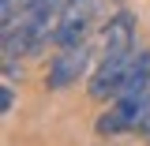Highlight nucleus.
<instances>
[{
    "instance_id": "9b49d317",
    "label": "nucleus",
    "mask_w": 150,
    "mask_h": 146,
    "mask_svg": "<svg viewBox=\"0 0 150 146\" xmlns=\"http://www.w3.org/2000/svg\"><path fill=\"white\" fill-rule=\"evenodd\" d=\"M146 109H150V90H146Z\"/></svg>"
},
{
    "instance_id": "6e6552de",
    "label": "nucleus",
    "mask_w": 150,
    "mask_h": 146,
    "mask_svg": "<svg viewBox=\"0 0 150 146\" xmlns=\"http://www.w3.org/2000/svg\"><path fill=\"white\" fill-rule=\"evenodd\" d=\"M64 4H68V0H26L23 8H30V11H38V15H60Z\"/></svg>"
},
{
    "instance_id": "39448f33",
    "label": "nucleus",
    "mask_w": 150,
    "mask_h": 146,
    "mask_svg": "<svg viewBox=\"0 0 150 146\" xmlns=\"http://www.w3.org/2000/svg\"><path fill=\"white\" fill-rule=\"evenodd\" d=\"M150 90V53H131V64L124 71V83H120V94L116 97H146Z\"/></svg>"
},
{
    "instance_id": "20e7f679",
    "label": "nucleus",
    "mask_w": 150,
    "mask_h": 146,
    "mask_svg": "<svg viewBox=\"0 0 150 146\" xmlns=\"http://www.w3.org/2000/svg\"><path fill=\"white\" fill-rule=\"evenodd\" d=\"M128 64H131V53H128V56H105L101 68H98L94 79H90V94H94V97H116Z\"/></svg>"
},
{
    "instance_id": "9d476101",
    "label": "nucleus",
    "mask_w": 150,
    "mask_h": 146,
    "mask_svg": "<svg viewBox=\"0 0 150 146\" xmlns=\"http://www.w3.org/2000/svg\"><path fill=\"white\" fill-rule=\"evenodd\" d=\"M139 131H143V139L150 142V109H146V116H143V124H139Z\"/></svg>"
},
{
    "instance_id": "7ed1b4c3",
    "label": "nucleus",
    "mask_w": 150,
    "mask_h": 146,
    "mask_svg": "<svg viewBox=\"0 0 150 146\" xmlns=\"http://www.w3.org/2000/svg\"><path fill=\"white\" fill-rule=\"evenodd\" d=\"M105 56H128L135 53V15L131 11H116V15L105 23Z\"/></svg>"
},
{
    "instance_id": "0eeeda50",
    "label": "nucleus",
    "mask_w": 150,
    "mask_h": 146,
    "mask_svg": "<svg viewBox=\"0 0 150 146\" xmlns=\"http://www.w3.org/2000/svg\"><path fill=\"white\" fill-rule=\"evenodd\" d=\"M98 8H101V0H68L60 15H68V19H86V23H90V19L98 15Z\"/></svg>"
},
{
    "instance_id": "f03ea898",
    "label": "nucleus",
    "mask_w": 150,
    "mask_h": 146,
    "mask_svg": "<svg viewBox=\"0 0 150 146\" xmlns=\"http://www.w3.org/2000/svg\"><path fill=\"white\" fill-rule=\"evenodd\" d=\"M86 64H90V53H86V45H71V49H60V53L49 60V86H53V90L75 86V79L86 71Z\"/></svg>"
},
{
    "instance_id": "423d86ee",
    "label": "nucleus",
    "mask_w": 150,
    "mask_h": 146,
    "mask_svg": "<svg viewBox=\"0 0 150 146\" xmlns=\"http://www.w3.org/2000/svg\"><path fill=\"white\" fill-rule=\"evenodd\" d=\"M86 30H90V23H86V19H68V15H60V23H56V30H53V45H56V49L83 45Z\"/></svg>"
},
{
    "instance_id": "1a4fd4ad",
    "label": "nucleus",
    "mask_w": 150,
    "mask_h": 146,
    "mask_svg": "<svg viewBox=\"0 0 150 146\" xmlns=\"http://www.w3.org/2000/svg\"><path fill=\"white\" fill-rule=\"evenodd\" d=\"M11 86H0V112H11Z\"/></svg>"
},
{
    "instance_id": "f257e3e1",
    "label": "nucleus",
    "mask_w": 150,
    "mask_h": 146,
    "mask_svg": "<svg viewBox=\"0 0 150 146\" xmlns=\"http://www.w3.org/2000/svg\"><path fill=\"white\" fill-rule=\"evenodd\" d=\"M146 116V97H116V105L105 109V116L98 120V135H120L143 124Z\"/></svg>"
}]
</instances>
